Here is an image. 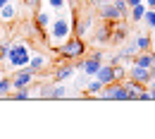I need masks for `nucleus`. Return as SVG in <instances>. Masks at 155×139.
I'll list each match as a JSON object with an SVG mask.
<instances>
[{
  "label": "nucleus",
  "instance_id": "obj_18",
  "mask_svg": "<svg viewBox=\"0 0 155 139\" xmlns=\"http://www.w3.org/2000/svg\"><path fill=\"white\" fill-rule=\"evenodd\" d=\"M143 22H146L148 26H153V29H155V10H146V15H143Z\"/></svg>",
  "mask_w": 155,
  "mask_h": 139
},
{
  "label": "nucleus",
  "instance_id": "obj_2",
  "mask_svg": "<svg viewBox=\"0 0 155 139\" xmlns=\"http://www.w3.org/2000/svg\"><path fill=\"white\" fill-rule=\"evenodd\" d=\"M48 31H50V39L53 41L62 43V41L69 39V34H72V22L67 19V17H58V19L48 26Z\"/></svg>",
  "mask_w": 155,
  "mask_h": 139
},
{
  "label": "nucleus",
  "instance_id": "obj_5",
  "mask_svg": "<svg viewBox=\"0 0 155 139\" xmlns=\"http://www.w3.org/2000/svg\"><path fill=\"white\" fill-rule=\"evenodd\" d=\"M31 82H34V72H31L29 67H19L17 75L12 77V91H17V89H29Z\"/></svg>",
  "mask_w": 155,
  "mask_h": 139
},
{
  "label": "nucleus",
  "instance_id": "obj_21",
  "mask_svg": "<svg viewBox=\"0 0 155 139\" xmlns=\"http://www.w3.org/2000/svg\"><path fill=\"white\" fill-rule=\"evenodd\" d=\"M7 53H10V43H2L0 46V58H7Z\"/></svg>",
  "mask_w": 155,
  "mask_h": 139
},
{
  "label": "nucleus",
  "instance_id": "obj_6",
  "mask_svg": "<svg viewBox=\"0 0 155 139\" xmlns=\"http://www.w3.org/2000/svg\"><path fill=\"white\" fill-rule=\"evenodd\" d=\"M74 67H81L88 77H96V72L100 70V53H93L88 60H84V62H77Z\"/></svg>",
  "mask_w": 155,
  "mask_h": 139
},
{
  "label": "nucleus",
  "instance_id": "obj_16",
  "mask_svg": "<svg viewBox=\"0 0 155 139\" xmlns=\"http://www.w3.org/2000/svg\"><path fill=\"white\" fill-rule=\"evenodd\" d=\"M100 89H103V82L100 79H93V82H88V86H86V94H100Z\"/></svg>",
  "mask_w": 155,
  "mask_h": 139
},
{
  "label": "nucleus",
  "instance_id": "obj_22",
  "mask_svg": "<svg viewBox=\"0 0 155 139\" xmlns=\"http://www.w3.org/2000/svg\"><path fill=\"white\" fill-rule=\"evenodd\" d=\"M48 2H50V7H55V10L64 7V0H48Z\"/></svg>",
  "mask_w": 155,
  "mask_h": 139
},
{
  "label": "nucleus",
  "instance_id": "obj_17",
  "mask_svg": "<svg viewBox=\"0 0 155 139\" xmlns=\"http://www.w3.org/2000/svg\"><path fill=\"white\" fill-rule=\"evenodd\" d=\"M88 26H91V19H88V17H84V19L77 24V36H84V34L88 31Z\"/></svg>",
  "mask_w": 155,
  "mask_h": 139
},
{
  "label": "nucleus",
  "instance_id": "obj_7",
  "mask_svg": "<svg viewBox=\"0 0 155 139\" xmlns=\"http://www.w3.org/2000/svg\"><path fill=\"white\" fill-rule=\"evenodd\" d=\"M153 72L155 70H148V67H138V65H134L131 70H129V77L134 82H138V84H148V82L153 79Z\"/></svg>",
  "mask_w": 155,
  "mask_h": 139
},
{
  "label": "nucleus",
  "instance_id": "obj_25",
  "mask_svg": "<svg viewBox=\"0 0 155 139\" xmlns=\"http://www.w3.org/2000/svg\"><path fill=\"white\" fill-rule=\"evenodd\" d=\"M136 2H141V0H127V5L131 7V5H136Z\"/></svg>",
  "mask_w": 155,
  "mask_h": 139
},
{
  "label": "nucleus",
  "instance_id": "obj_14",
  "mask_svg": "<svg viewBox=\"0 0 155 139\" xmlns=\"http://www.w3.org/2000/svg\"><path fill=\"white\" fill-rule=\"evenodd\" d=\"M150 46H153V43H150V36H138V39H136V48H138L141 53H143V50H150Z\"/></svg>",
  "mask_w": 155,
  "mask_h": 139
},
{
  "label": "nucleus",
  "instance_id": "obj_1",
  "mask_svg": "<svg viewBox=\"0 0 155 139\" xmlns=\"http://www.w3.org/2000/svg\"><path fill=\"white\" fill-rule=\"evenodd\" d=\"M60 55L67 60H74V58H81L84 55V50H86V46H84V41H81V36H74V39H67L62 41V46L58 48Z\"/></svg>",
  "mask_w": 155,
  "mask_h": 139
},
{
  "label": "nucleus",
  "instance_id": "obj_24",
  "mask_svg": "<svg viewBox=\"0 0 155 139\" xmlns=\"http://www.w3.org/2000/svg\"><path fill=\"white\" fill-rule=\"evenodd\" d=\"M91 2H93V5H98V7H100V5L105 2V0H91Z\"/></svg>",
  "mask_w": 155,
  "mask_h": 139
},
{
  "label": "nucleus",
  "instance_id": "obj_23",
  "mask_svg": "<svg viewBox=\"0 0 155 139\" xmlns=\"http://www.w3.org/2000/svg\"><path fill=\"white\" fill-rule=\"evenodd\" d=\"M146 7H150V10H155V0H148V2H146Z\"/></svg>",
  "mask_w": 155,
  "mask_h": 139
},
{
  "label": "nucleus",
  "instance_id": "obj_9",
  "mask_svg": "<svg viewBox=\"0 0 155 139\" xmlns=\"http://www.w3.org/2000/svg\"><path fill=\"white\" fill-rule=\"evenodd\" d=\"M69 75H74V65H60L53 77H55V82H64Z\"/></svg>",
  "mask_w": 155,
  "mask_h": 139
},
{
  "label": "nucleus",
  "instance_id": "obj_8",
  "mask_svg": "<svg viewBox=\"0 0 155 139\" xmlns=\"http://www.w3.org/2000/svg\"><path fill=\"white\" fill-rule=\"evenodd\" d=\"M100 17L105 22H115V19H119L122 15H119V10H117L112 2H103V5H100Z\"/></svg>",
  "mask_w": 155,
  "mask_h": 139
},
{
  "label": "nucleus",
  "instance_id": "obj_19",
  "mask_svg": "<svg viewBox=\"0 0 155 139\" xmlns=\"http://www.w3.org/2000/svg\"><path fill=\"white\" fill-rule=\"evenodd\" d=\"M112 5H115L117 10H119V15H122V17H124V15H127V10H129V5H127V0H115Z\"/></svg>",
  "mask_w": 155,
  "mask_h": 139
},
{
  "label": "nucleus",
  "instance_id": "obj_3",
  "mask_svg": "<svg viewBox=\"0 0 155 139\" xmlns=\"http://www.w3.org/2000/svg\"><path fill=\"white\" fill-rule=\"evenodd\" d=\"M29 50H26V46H21V43H10V53H7V62L15 67V70H19V67H26L29 65Z\"/></svg>",
  "mask_w": 155,
  "mask_h": 139
},
{
  "label": "nucleus",
  "instance_id": "obj_27",
  "mask_svg": "<svg viewBox=\"0 0 155 139\" xmlns=\"http://www.w3.org/2000/svg\"><path fill=\"white\" fill-rule=\"evenodd\" d=\"M153 50H155V48H153Z\"/></svg>",
  "mask_w": 155,
  "mask_h": 139
},
{
  "label": "nucleus",
  "instance_id": "obj_15",
  "mask_svg": "<svg viewBox=\"0 0 155 139\" xmlns=\"http://www.w3.org/2000/svg\"><path fill=\"white\" fill-rule=\"evenodd\" d=\"M10 91H12V79L10 77H2L0 79V96H7Z\"/></svg>",
  "mask_w": 155,
  "mask_h": 139
},
{
  "label": "nucleus",
  "instance_id": "obj_10",
  "mask_svg": "<svg viewBox=\"0 0 155 139\" xmlns=\"http://www.w3.org/2000/svg\"><path fill=\"white\" fill-rule=\"evenodd\" d=\"M15 17H17V7H15V5H10V2H5V5L0 7V19L10 22V19H15Z\"/></svg>",
  "mask_w": 155,
  "mask_h": 139
},
{
  "label": "nucleus",
  "instance_id": "obj_26",
  "mask_svg": "<svg viewBox=\"0 0 155 139\" xmlns=\"http://www.w3.org/2000/svg\"><path fill=\"white\" fill-rule=\"evenodd\" d=\"M5 2H10V0H0V7H2V5H5Z\"/></svg>",
  "mask_w": 155,
  "mask_h": 139
},
{
  "label": "nucleus",
  "instance_id": "obj_20",
  "mask_svg": "<svg viewBox=\"0 0 155 139\" xmlns=\"http://www.w3.org/2000/svg\"><path fill=\"white\" fill-rule=\"evenodd\" d=\"M24 2H26L29 10H38V7H41V0H24Z\"/></svg>",
  "mask_w": 155,
  "mask_h": 139
},
{
  "label": "nucleus",
  "instance_id": "obj_13",
  "mask_svg": "<svg viewBox=\"0 0 155 139\" xmlns=\"http://www.w3.org/2000/svg\"><path fill=\"white\" fill-rule=\"evenodd\" d=\"M36 26H38V29H48V26H50V15H48V12H38V15H36Z\"/></svg>",
  "mask_w": 155,
  "mask_h": 139
},
{
  "label": "nucleus",
  "instance_id": "obj_11",
  "mask_svg": "<svg viewBox=\"0 0 155 139\" xmlns=\"http://www.w3.org/2000/svg\"><path fill=\"white\" fill-rule=\"evenodd\" d=\"M43 65H45V58H43V55H34V58H29V65H26V67L36 75L38 70H43Z\"/></svg>",
  "mask_w": 155,
  "mask_h": 139
},
{
  "label": "nucleus",
  "instance_id": "obj_4",
  "mask_svg": "<svg viewBox=\"0 0 155 139\" xmlns=\"http://www.w3.org/2000/svg\"><path fill=\"white\" fill-rule=\"evenodd\" d=\"M122 75H124V70L117 65H100V70L96 72V79H100L103 84H110V82H117Z\"/></svg>",
  "mask_w": 155,
  "mask_h": 139
},
{
  "label": "nucleus",
  "instance_id": "obj_12",
  "mask_svg": "<svg viewBox=\"0 0 155 139\" xmlns=\"http://www.w3.org/2000/svg\"><path fill=\"white\" fill-rule=\"evenodd\" d=\"M146 10H148V7H146L143 2L131 5V19H134V22H141V19H143V15H146Z\"/></svg>",
  "mask_w": 155,
  "mask_h": 139
}]
</instances>
